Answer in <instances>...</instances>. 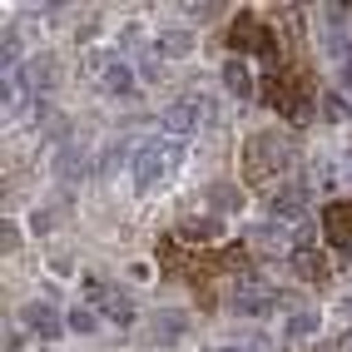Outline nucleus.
I'll use <instances>...</instances> for the list:
<instances>
[{"instance_id": "f257e3e1", "label": "nucleus", "mask_w": 352, "mask_h": 352, "mask_svg": "<svg viewBox=\"0 0 352 352\" xmlns=\"http://www.w3.org/2000/svg\"><path fill=\"white\" fill-rule=\"evenodd\" d=\"M179 159H184L179 139H149V144H139V154H134V184H139V189H154L164 174L179 169Z\"/></svg>"}, {"instance_id": "f03ea898", "label": "nucleus", "mask_w": 352, "mask_h": 352, "mask_svg": "<svg viewBox=\"0 0 352 352\" xmlns=\"http://www.w3.org/2000/svg\"><path fill=\"white\" fill-rule=\"evenodd\" d=\"M85 298H89V308H100L109 322H120V327L134 322V302L114 288V283H104V278H89V283H85Z\"/></svg>"}, {"instance_id": "7ed1b4c3", "label": "nucleus", "mask_w": 352, "mask_h": 352, "mask_svg": "<svg viewBox=\"0 0 352 352\" xmlns=\"http://www.w3.org/2000/svg\"><path fill=\"white\" fill-rule=\"evenodd\" d=\"M228 302H233V313H239V318H263V313L278 308V288H268V283H239Z\"/></svg>"}, {"instance_id": "20e7f679", "label": "nucleus", "mask_w": 352, "mask_h": 352, "mask_svg": "<svg viewBox=\"0 0 352 352\" xmlns=\"http://www.w3.org/2000/svg\"><path fill=\"white\" fill-rule=\"evenodd\" d=\"M243 164H248L258 179L273 174V169H283V139H278V134H258V139H248Z\"/></svg>"}, {"instance_id": "39448f33", "label": "nucleus", "mask_w": 352, "mask_h": 352, "mask_svg": "<svg viewBox=\"0 0 352 352\" xmlns=\"http://www.w3.org/2000/svg\"><path fill=\"white\" fill-rule=\"evenodd\" d=\"M20 322H25L30 333H40V338L69 333V322H65V313L55 308V302H25V308H20Z\"/></svg>"}, {"instance_id": "423d86ee", "label": "nucleus", "mask_w": 352, "mask_h": 352, "mask_svg": "<svg viewBox=\"0 0 352 352\" xmlns=\"http://www.w3.org/2000/svg\"><path fill=\"white\" fill-rule=\"evenodd\" d=\"M199 120H204V100H199V95H184V100H174L169 109H164V129H169L174 139L194 134V129H199Z\"/></svg>"}, {"instance_id": "0eeeda50", "label": "nucleus", "mask_w": 352, "mask_h": 352, "mask_svg": "<svg viewBox=\"0 0 352 352\" xmlns=\"http://www.w3.org/2000/svg\"><path fill=\"white\" fill-rule=\"evenodd\" d=\"M100 89L104 95H114V100H129V95H139V80H134V69H129V60H104L100 65Z\"/></svg>"}, {"instance_id": "6e6552de", "label": "nucleus", "mask_w": 352, "mask_h": 352, "mask_svg": "<svg viewBox=\"0 0 352 352\" xmlns=\"http://www.w3.org/2000/svg\"><path fill=\"white\" fill-rule=\"evenodd\" d=\"M20 75H25V89H30V95H45V89H50L55 85V60H30L25 69H20Z\"/></svg>"}, {"instance_id": "1a4fd4ad", "label": "nucleus", "mask_w": 352, "mask_h": 352, "mask_svg": "<svg viewBox=\"0 0 352 352\" xmlns=\"http://www.w3.org/2000/svg\"><path fill=\"white\" fill-rule=\"evenodd\" d=\"M223 85H228V95L248 100V95H253V69H248L243 60H228V65H223Z\"/></svg>"}, {"instance_id": "9d476101", "label": "nucleus", "mask_w": 352, "mask_h": 352, "mask_svg": "<svg viewBox=\"0 0 352 352\" xmlns=\"http://www.w3.org/2000/svg\"><path fill=\"white\" fill-rule=\"evenodd\" d=\"M55 169H60V179H65V184L85 179V169H89V149H80V144H75V149H65V154L55 159Z\"/></svg>"}, {"instance_id": "9b49d317", "label": "nucleus", "mask_w": 352, "mask_h": 352, "mask_svg": "<svg viewBox=\"0 0 352 352\" xmlns=\"http://www.w3.org/2000/svg\"><path fill=\"white\" fill-rule=\"evenodd\" d=\"M159 55H169V60L194 55V35H189V30H164V35H159Z\"/></svg>"}, {"instance_id": "f8f14e48", "label": "nucleus", "mask_w": 352, "mask_h": 352, "mask_svg": "<svg viewBox=\"0 0 352 352\" xmlns=\"http://www.w3.org/2000/svg\"><path fill=\"white\" fill-rule=\"evenodd\" d=\"M273 214L278 219H298L302 214V184H293V189H283V194L273 199Z\"/></svg>"}, {"instance_id": "ddd939ff", "label": "nucleus", "mask_w": 352, "mask_h": 352, "mask_svg": "<svg viewBox=\"0 0 352 352\" xmlns=\"http://www.w3.org/2000/svg\"><path fill=\"white\" fill-rule=\"evenodd\" d=\"M184 333V313H154V342H174Z\"/></svg>"}, {"instance_id": "4468645a", "label": "nucleus", "mask_w": 352, "mask_h": 352, "mask_svg": "<svg viewBox=\"0 0 352 352\" xmlns=\"http://www.w3.org/2000/svg\"><path fill=\"white\" fill-rule=\"evenodd\" d=\"M65 322H69V333H95V327H100V308H89V302H85V308H69Z\"/></svg>"}, {"instance_id": "2eb2a0df", "label": "nucleus", "mask_w": 352, "mask_h": 352, "mask_svg": "<svg viewBox=\"0 0 352 352\" xmlns=\"http://www.w3.org/2000/svg\"><path fill=\"white\" fill-rule=\"evenodd\" d=\"M208 204H214L219 214H233V208H239V189H233V184H214V189H208Z\"/></svg>"}, {"instance_id": "dca6fc26", "label": "nucleus", "mask_w": 352, "mask_h": 352, "mask_svg": "<svg viewBox=\"0 0 352 352\" xmlns=\"http://www.w3.org/2000/svg\"><path fill=\"white\" fill-rule=\"evenodd\" d=\"M318 333V313H293L288 318V338H313Z\"/></svg>"}, {"instance_id": "f3484780", "label": "nucleus", "mask_w": 352, "mask_h": 352, "mask_svg": "<svg viewBox=\"0 0 352 352\" xmlns=\"http://www.w3.org/2000/svg\"><path fill=\"white\" fill-rule=\"evenodd\" d=\"M293 268H298V273H302V278H322V273H327V268H322V263H318V258H313V253H308V248H298V253H293Z\"/></svg>"}, {"instance_id": "a211bd4d", "label": "nucleus", "mask_w": 352, "mask_h": 352, "mask_svg": "<svg viewBox=\"0 0 352 352\" xmlns=\"http://www.w3.org/2000/svg\"><path fill=\"white\" fill-rule=\"evenodd\" d=\"M184 233H189V239H219V219H189Z\"/></svg>"}, {"instance_id": "6ab92c4d", "label": "nucleus", "mask_w": 352, "mask_h": 352, "mask_svg": "<svg viewBox=\"0 0 352 352\" xmlns=\"http://www.w3.org/2000/svg\"><path fill=\"white\" fill-rule=\"evenodd\" d=\"M0 65H6V75H15V65H20V40L6 35V45H0Z\"/></svg>"}, {"instance_id": "aec40b11", "label": "nucleus", "mask_w": 352, "mask_h": 352, "mask_svg": "<svg viewBox=\"0 0 352 352\" xmlns=\"http://www.w3.org/2000/svg\"><path fill=\"white\" fill-rule=\"evenodd\" d=\"M0 248H6V253H15V248H20V228H15L10 219L0 223Z\"/></svg>"}, {"instance_id": "412c9836", "label": "nucleus", "mask_w": 352, "mask_h": 352, "mask_svg": "<svg viewBox=\"0 0 352 352\" xmlns=\"http://www.w3.org/2000/svg\"><path fill=\"white\" fill-rule=\"evenodd\" d=\"M322 114H327V120H347V104H342L338 95H327V100H322Z\"/></svg>"}, {"instance_id": "4be33fe9", "label": "nucleus", "mask_w": 352, "mask_h": 352, "mask_svg": "<svg viewBox=\"0 0 352 352\" xmlns=\"http://www.w3.org/2000/svg\"><path fill=\"white\" fill-rule=\"evenodd\" d=\"M60 223V214H55V208H40V214H35V233H50Z\"/></svg>"}, {"instance_id": "5701e85b", "label": "nucleus", "mask_w": 352, "mask_h": 352, "mask_svg": "<svg viewBox=\"0 0 352 352\" xmlns=\"http://www.w3.org/2000/svg\"><path fill=\"white\" fill-rule=\"evenodd\" d=\"M342 80H347V89H352V60H347V65H342Z\"/></svg>"}]
</instances>
